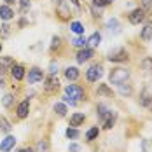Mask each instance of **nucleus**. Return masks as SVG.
Here are the masks:
<instances>
[{"label": "nucleus", "instance_id": "nucleus-47", "mask_svg": "<svg viewBox=\"0 0 152 152\" xmlns=\"http://www.w3.org/2000/svg\"><path fill=\"white\" fill-rule=\"evenodd\" d=\"M0 53H2V44H0Z\"/></svg>", "mask_w": 152, "mask_h": 152}, {"label": "nucleus", "instance_id": "nucleus-4", "mask_svg": "<svg viewBox=\"0 0 152 152\" xmlns=\"http://www.w3.org/2000/svg\"><path fill=\"white\" fill-rule=\"evenodd\" d=\"M128 53H126V49L124 47H115V49H112L110 53H108V56H107V60L112 61V63H124V61H128Z\"/></svg>", "mask_w": 152, "mask_h": 152}, {"label": "nucleus", "instance_id": "nucleus-6", "mask_svg": "<svg viewBox=\"0 0 152 152\" xmlns=\"http://www.w3.org/2000/svg\"><path fill=\"white\" fill-rule=\"evenodd\" d=\"M44 80H46V84H44V91H46V93L51 94V93H56L58 89H60V80H58L54 75L46 77Z\"/></svg>", "mask_w": 152, "mask_h": 152}, {"label": "nucleus", "instance_id": "nucleus-23", "mask_svg": "<svg viewBox=\"0 0 152 152\" xmlns=\"http://www.w3.org/2000/svg\"><path fill=\"white\" fill-rule=\"evenodd\" d=\"M100 135V129H98V126H93L91 129H88V133H86V140L88 142H93L94 138Z\"/></svg>", "mask_w": 152, "mask_h": 152}, {"label": "nucleus", "instance_id": "nucleus-12", "mask_svg": "<svg viewBox=\"0 0 152 152\" xmlns=\"http://www.w3.org/2000/svg\"><path fill=\"white\" fill-rule=\"evenodd\" d=\"M107 30L110 31L112 35H117V33L121 31V23H119V19H117V18H110V19L107 21Z\"/></svg>", "mask_w": 152, "mask_h": 152}, {"label": "nucleus", "instance_id": "nucleus-26", "mask_svg": "<svg viewBox=\"0 0 152 152\" xmlns=\"http://www.w3.org/2000/svg\"><path fill=\"white\" fill-rule=\"evenodd\" d=\"M0 131H4V133L11 131V124H9V121L5 117H0Z\"/></svg>", "mask_w": 152, "mask_h": 152}, {"label": "nucleus", "instance_id": "nucleus-11", "mask_svg": "<svg viewBox=\"0 0 152 152\" xmlns=\"http://www.w3.org/2000/svg\"><path fill=\"white\" fill-rule=\"evenodd\" d=\"M28 112H30V102L28 100H23L18 105V108H16V114H18L19 119H25V117H28Z\"/></svg>", "mask_w": 152, "mask_h": 152}, {"label": "nucleus", "instance_id": "nucleus-5", "mask_svg": "<svg viewBox=\"0 0 152 152\" xmlns=\"http://www.w3.org/2000/svg\"><path fill=\"white\" fill-rule=\"evenodd\" d=\"M145 18H147V14H145V11L143 9H133L129 14H128V19H129V23L131 25H140V23H143L145 21Z\"/></svg>", "mask_w": 152, "mask_h": 152}, {"label": "nucleus", "instance_id": "nucleus-3", "mask_svg": "<svg viewBox=\"0 0 152 152\" xmlns=\"http://www.w3.org/2000/svg\"><path fill=\"white\" fill-rule=\"evenodd\" d=\"M103 75V66L100 65V63H94L91 65L88 70H86V79H88V82H98L100 79Z\"/></svg>", "mask_w": 152, "mask_h": 152}, {"label": "nucleus", "instance_id": "nucleus-17", "mask_svg": "<svg viewBox=\"0 0 152 152\" xmlns=\"http://www.w3.org/2000/svg\"><path fill=\"white\" fill-rule=\"evenodd\" d=\"M115 112H112V110H108V114H107L105 117H103V121H102V124H103V128L105 129H110L112 126H114V122H115Z\"/></svg>", "mask_w": 152, "mask_h": 152}, {"label": "nucleus", "instance_id": "nucleus-24", "mask_svg": "<svg viewBox=\"0 0 152 152\" xmlns=\"http://www.w3.org/2000/svg\"><path fill=\"white\" fill-rule=\"evenodd\" d=\"M14 103V96L11 94V93H7V94H4V98H2V105L5 107V108H11Z\"/></svg>", "mask_w": 152, "mask_h": 152}, {"label": "nucleus", "instance_id": "nucleus-25", "mask_svg": "<svg viewBox=\"0 0 152 152\" xmlns=\"http://www.w3.org/2000/svg\"><path fill=\"white\" fill-rule=\"evenodd\" d=\"M72 46H74V47H79V49H82V47L88 46V40H86L84 37H75V39H72Z\"/></svg>", "mask_w": 152, "mask_h": 152}, {"label": "nucleus", "instance_id": "nucleus-29", "mask_svg": "<svg viewBox=\"0 0 152 152\" xmlns=\"http://www.w3.org/2000/svg\"><path fill=\"white\" fill-rule=\"evenodd\" d=\"M54 112H56L60 117H63V115L66 114V107H65V103H54Z\"/></svg>", "mask_w": 152, "mask_h": 152}, {"label": "nucleus", "instance_id": "nucleus-1", "mask_svg": "<svg viewBox=\"0 0 152 152\" xmlns=\"http://www.w3.org/2000/svg\"><path fill=\"white\" fill-rule=\"evenodd\" d=\"M128 79H129V70H128V68H122V66L112 68L110 74H108V80H110V84H115V86L124 84Z\"/></svg>", "mask_w": 152, "mask_h": 152}, {"label": "nucleus", "instance_id": "nucleus-15", "mask_svg": "<svg viewBox=\"0 0 152 152\" xmlns=\"http://www.w3.org/2000/svg\"><path fill=\"white\" fill-rule=\"evenodd\" d=\"M140 37H142V40H145V42H152V21H149V23L142 28Z\"/></svg>", "mask_w": 152, "mask_h": 152}, {"label": "nucleus", "instance_id": "nucleus-9", "mask_svg": "<svg viewBox=\"0 0 152 152\" xmlns=\"http://www.w3.org/2000/svg\"><path fill=\"white\" fill-rule=\"evenodd\" d=\"M93 56H94V51H93L91 47H82V49H79V53H77V63H84V61L91 60Z\"/></svg>", "mask_w": 152, "mask_h": 152}, {"label": "nucleus", "instance_id": "nucleus-34", "mask_svg": "<svg viewBox=\"0 0 152 152\" xmlns=\"http://www.w3.org/2000/svg\"><path fill=\"white\" fill-rule=\"evenodd\" d=\"M49 74H51V75L58 74V63H54V61H53V63L49 65Z\"/></svg>", "mask_w": 152, "mask_h": 152}, {"label": "nucleus", "instance_id": "nucleus-7", "mask_svg": "<svg viewBox=\"0 0 152 152\" xmlns=\"http://www.w3.org/2000/svg\"><path fill=\"white\" fill-rule=\"evenodd\" d=\"M40 80H44V72L39 68V66H33L28 70V84H37V82H40Z\"/></svg>", "mask_w": 152, "mask_h": 152}, {"label": "nucleus", "instance_id": "nucleus-31", "mask_svg": "<svg viewBox=\"0 0 152 152\" xmlns=\"http://www.w3.org/2000/svg\"><path fill=\"white\" fill-rule=\"evenodd\" d=\"M37 152H49V143L47 140H40L37 143Z\"/></svg>", "mask_w": 152, "mask_h": 152}, {"label": "nucleus", "instance_id": "nucleus-43", "mask_svg": "<svg viewBox=\"0 0 152 152\" xmlns=\"http://www.w3.org/2000/svg\"><path fill=\"white\" fill-rule=\"evenodd\" d=\"M4 86H5V82H4V80L0 79V88H4Z\"/></svg>", "mask_w": 152, "mask_h": 152}, {"label": "nucleus", "instance_id": "nucleus-42", "mask_svg": "<svg viewBox=\"0 0 152 152\" xmlns=\"http://www.w3.org/2000/svg\"><path fill=\"white\" fill-rule=\"evenodd\" d=\"M14 2H18V0H5V4H7V5H11V4H14Z\"/></svg>", "mask_w": 152, "mask_h": 152}, {"label": "nucleus", "instance_id": "nucleus-41", "mask_svg": "<svg viewBox=\"0 0 152 152\" xmlns=\"http://www.w3.org/2000/svg\"><path fill=\"white\" fill-rule=\"evenodd\" d=\"M18 152H35L33 149H30V147H25V149H19Z\"/></svg>", "mask_w": 152, "mask_h": 152}, {"label": "nucleus", "instance_id": "nucleus-10", "mask_svg": "<svg viewBox=\"0 0 152 152\" xmlns=\"http://www.w3.org/2000/svg\"><path fill=\"white\" fill-rule=\"evenodd\" d=\"M14 145H16V137L7 135V137L0 142V152H9L11 149H14Z\"/></svg>", "mask_w": 152, "mask_h": 152}, {"label": "nucleus", "instance_id": "nucleus-19", "mask_svg": "<svg viewBox=\"0 0 152 152\" xmlns=\"http://www.w3.org/2000/svg\"><path fill=\"white\" fill-rule=\"evenodd\" d=\"M84 121H86V115H84V114H80V112H77V114H74V115L70 117V126L77 128V126H80Z\"/></svg>", "mask_w": 152, "mask_h": 152}, {"label": "nucleus", "instance_id": "nucleus-30", "mask_svg": "<svg viewBox=\"0 0 152 152\" xmlns=\"http://www.w3.org/2000/svg\"><path fill=\"white\" fill-rule=\"evenodd\" d=\"M142 9L145 11V14H152V0H142Z\"/></svg>", "mask_w": 152, "mask_h": 152}, {"label": "nucleus", "instance_id": "nucleus-45", "mask_svg": "<svg viewBox=\"0 0 152 152\" xmlns=\"http://www.w3.org/2000/svg\"><path fill=\"white\" fill-rule=\"evenodd\" d=\"M107 2V5H108V4H112V2H114V0H105Z\"/></svg>", "mask_w": 152, "mask_h": 152}, {"label": "nucleus", "instance_id": "nucleus-38", "mask_svg": "<svg viewBox=\"0 0 152 152\" xmlns=\"http://www.w3.org/2000/svg\"><path fill=\"white\" fill-rule=\"evenodd\" d=\"M93 5H98V7H105L107 2H105V0H93Z\"/></svg>", "mask_w": 152, "mask_h": 152}, {"label": "nucleus", "instance_id": "nucleus-20", "mask_svg": "<svg viewBox=\"0 0 152 152\" xmlns=\"http://www.w3.org/2000/svg\"><path fill=\"white\" fill-rule=\"evenodd\" d=\"M70 30L74 31V33H77V35H82L84 33V25L80 21H72L70 23Z\"/></svg>", "mask_w": 152, "mask_h": 152}, {"label": "nucleus", "instance_id": "nucleus-22", "mask_svg": "<svg viewBox=\"0 0 152 152\" xmlns=\"http://www.w3.org/2000/svg\"><path fill=\"white\" fill-rule=\"evenodd\" d=\"M100 42H102V33H100V31H94L91 37L88 39V44H91V46H94V47L98 46Z\"/></svg>", "mask_w": 152, "mask_h": 152}, {"label": "nucleus", "instance_id": "nucleus-44", "mask_svg": "<svg viewBox=\"0 0 152 152\" xmlns=\"http://www.w3.org/2000/svg\"><path fill=\"white\" fill-rule=\"evenodd\" d=\"M53 2H54V4L58 5V4H61V2H63V0H53Z\"/></svg>", "mask_w": 152, "mask_h": 152}, {"label": "nucleus", "instance_id": "nucleus-14", "mask_svg": "<svg viewBox=\"0 0 152 152\" xmlns=\"http://www.w3.org/2000/svg\"><path fill=\"white\" fill-rule=\"evenodd\" d=\"M14 18V11L11 9V5H0V19H4V21H9V19H12Z\"/></svg>", "mask_w": 152, "mask_h": 152}, {"label": "nucleus", "instance_id": "nucleus-36", "mask_svg": "<svg viewBox=\"0 0 152 152\" xmlns=\"http://www.w3.org/2000/svg\"><path fill=\"white\" fill-rule=\"evenodd\" d=\"M63 102H65V103H68V105H72V107H75V105H77L75 100H74V98H70V96H66V94L63 96Z\"/></svg>", "mask_w": 152, "mask_h": 152}, {"label": "nucleus", "instance_id": "nucleus-8", "mask_svg": "<svg viewBox=\"0 0 152 152\" xmlns=\"http://www.w3.org/2000/svg\"><path fill=\"white\" fill-rule=\"evenodd\" d=\"M140 105L142 107H151L152 105V88H143L142 93H140V98H138Z\"/></svg>", "mask_w": 152, "mask_h": 152}, {"label": "nucleus", "instance_id": "nucleus-27", "mask_svg": "<svg viewBox=\"0 0 152 152\" xmlns=\"http://www.w3.org/2000/svg\"><path fill=\"white\" fill-rule=\"evenodd\" d=\"M9 35H11V25L4 23V25L0 26V37H2V39H5V37H9Z\"/></svg>", "mask_w": 152, "mask_h": 152}, {"label": "nucleus", "instance_id": "nucleus-32", "mask_svg": "<svg viewBox=\"0 0 152 152\" xmlns=\"http://www.w3.org/2000/svg\"><path fill=\"white\" fill-rule=\"evenodd\" d=\"M79 135H80V133H79V129H77V128H74V126L66 129V137H68V138H72V140L79 138Z\"/></svg>", "mask_w": 152, "mask_h": 152}, {"label": "nucleus", "instance_id": "nucleus-2", "mask_svg": "<svg viewBox=\"0 0 152 152\" xmlns=\"http://www.w3.org/2000/svg\"><path fill=\"white\" fill-rule=\"evenodd\" d=\"M65 94H66V96H70V98H74L75 102L86 98L84 88H82V86H79V84H68V86L65 88Z\"/></svg>", "mask_w": 152, "mask_h": 152}, {"label": "nucleus", "instance_id": "nucleus-46", "mask_svg": "<svg viewBox=\"0 0 152 152\" xmlns=\"http://www.w3.org/2000/svg\"><path fill=\"white\" fill-rule=\"evenodd\" d=\"M0 75H4V70H2V66H0Z\"/></svg>", "mask_w": 152, "mask_h": 152}, {"label": "nucleus", "instance_id": "nucleus-35", "mask_svg": "<svg viewBox=\"0 0 152 152\" xmlns=\"http://www.w3.org/2000/svg\"><path fill=\"white\" fill-rule=\"evenodd\" d=\"M19 5H21V11L25 12L26 9H30V0H19Z\"/></svg>", "mask_w": 152, "mask_h": 152}, {"label": "nucleus", "instance_id": "nucleus-18", "mask_svg": "<svg viewBox=\"0 0 152 152\" xmlns=\"http://www.w3.org/2000/svg\"><path fill=\"white\" fill-rule=\"evenodd\" d=\"M65 77L68 79V80H77L79 79V68L77 66H68V68H65Z\"/></svg>", "mask_w": 152, "mask_h": 152}, {"label": "nucleus", "instance_id": "nucleus-28", "mask_svg": "<svg viewBox=\"0 0 152 152\" xmlns=\"http://www.w3.org/2000/svg\"><path fill=\"white\" fill-rule=\"evenodd\" d=\"M119 93H121V94H124V96H129V94L133 93L131 84H126V86H124V84H121V86H119Z\"/></svg>", "mask_w": 152, "mask_h": 152}, {"label": "nucleus", "instance_id": "nucleus-16", "mask_svg": "<svg viewBox=\"0 0 152 152\" xmlns=\"http://www.w3.org/2000/svg\"><path fill=\"white\" fill-rule=\"evenodd\" d=\"M11 75L14 80H23V77H25V68L21 66V65H12V68H11Z\"/></svg>", "mask_w": 152, "mask_h": 152}, {"label": "nucleus", "instance_id": "nucleus-37", "mask_svg": "<svg viewBox=\"0 0 152 152\" xmlns=\"http://www.w3.org/2000/svg\"><path fill=\"white\" fill-rule=\"evenodd\" d=\"M61 44V39L60 37H53V44H51V49H56V47H60Z\"/></svg>", "mask_w": 152, "mask_h": 152}, {"label": "nucleus", "instance_id": "nucleus-13", "mask_svg": "<svg viewBox=\"0 0 152 152\" xmlns=\"http://www.w3.org/2000/svg\"><path fill=\"white\" fill-rule=\"evenodd\" d=\"M142 72L149 80H152V58H145L142 60Z\"/></svg>", "mask_w": 152, "mask_h": 152}, {"label": "nucleus", "instance_id": "nucleus-33", "mask_svg": "<svg viewBox=\"0 0 152 152\" xmlns=\"http://www.w3.org/2000/svg\"><path fill=\"white\" fill-rule=\"evenodd\" d=\"M98 94H105V96H112V91L107 88V84H100L98 86Z\"/></svg>", "mask_w": 152, "mask_h": 152}, {"label": "nucleus", "instance_id": "nucleus-40", "mask_svg": "<svg viewBox=\"0 0 152 152\" xmlns=\"http://www.w3.org/2000/svg\"><path fill=\"white\" fill-rule=\"evenodd\" d=\"M68 2H70L72 5H75V9H80V2H79V0H68Z\"/></svg>", "mask_w": 152, "mask_h": 152}, {"label": "nucleus", "instance_id": "nucleus-39", "mask_svg": "<svg viewBox=\"0 0 152 152\" xmlns=\"http://www.w3.org/2000/svg\"><path fill=\"white\" fill-rule=\"evenodd\" d=\"M80 151V147H79V145H75V143H72V145H70V152H79Z\"/></svg>", "mask_w": 152, "mask_h": 152}, {"label": "nucleus", "instance_id": "nucleus-21", "mask_svg": "<svg viewBox=\"0 0 152 152\" xmlns=\"http://www.w3.org/2000/svg\"><path fill=\"white\" fill-rule=\"evenodd\" d=\"M107 114H108V107L103 105V103H100V105L96 107V115H98V119H100V122L103 121V117H105Z\"/></svg>", "mask_w": 152, "mask_h": 152}]
</instances>
